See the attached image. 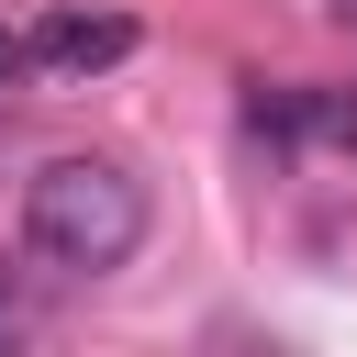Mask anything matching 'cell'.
I'll return each instance as SVG.
<instances>
[{"mask_svg":"<svg viewBox=\"0 0 357 357\" xmlns=\"http://www.w3.org/2000/svg\"><path fill=\"white\" fill-rule=\"evenodd\" d=\"M0 357H11V290H0Z\"/></svg>","mask_w":357,"mask_h":357,"instance_id":"4","label":"cell"},{"mask_svg":"<svg viewBox=\"0 0 357 357\" xmlns=\"http://www.w3.org/2000/svg\"><path fill=\"white\" fill-rule=\"evenodd\" d=\"M324 11H335V22H357V0H324Z\"/></svg>","mask_w":357,"mask_h":357,"instance_id":"5","label":"cell"},{"mask_svg":"<svg viewBox=\"0 0 357 357\" xmlns=\"http://www.w3.org/2000/svg\"><path fill=\"white\" fill-rule=\"evenodd\" d=\"M11 67H22V33H0V78H11Z\"/></svg>","mask_w":357,"mask_h":357,"instance_id":"3","label":"cell"},{"mask_svg":"<svg viewBox=\"0 0 357 357\" xmlns=\"http://www.w3.org/2000/svg\"><path fill=\"white\" fill-rule=\"evenodd\" d=\"M22 234H33L45 268L100 279V268H123L145 245V178L112 167V156H45L22 178Z\"/></svg>","mask_w":357,"mask_h":357,"instance_id":"1","label":"cell"},{"mask_svg":"<svg viewBox=\"0 0 357 357\" xmlns=\"http://www.w3.org/2000/svg\"><path fill=\"white\" fill-rule=\"evenodd\" d=\"M134 56V11H45L33 33H22V67H45V78H100V67H123Z\"/></svg>","mask_w":357,"mask_h":357,"instance_id":"2","label":"cell"}]
</instances>
